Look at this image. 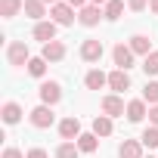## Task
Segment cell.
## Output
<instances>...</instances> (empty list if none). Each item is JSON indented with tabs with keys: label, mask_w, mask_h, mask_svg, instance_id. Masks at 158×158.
I'll list each match as a JSON object with an SVG mask.
<instances>
[{
	"label": "cell",
	"mask_w": 158,
	"mask_h": 158,
	"mask_svg": "<svg viewBox=\"0 0 158 158\" xmlns=\"http://www.w3.org/2000/svg\"><path fill=\"white\" fill-rule=\"evenodd\" d=\"M149 121H152V127H158V106L149 109Z\"/></svg>",
	"instance_id": "obj_31"
},
{
	"label": "cell",
	"mask_w": 158,
	"mask_h": 158,
	"mask_svg": "<svg viewBox=\"0 0 158 158\" xmlns=\"http://www.w3.org/2000/svg\"><path fill=\"white\" fill-rule=\"evenodd\" d=\"M50 16H53L56 25H71V22H74V6H68L65 0H59V3L50 6Z\"/></svg>",
	"instance_id": "obj_8"
},
{
	"label": "cell",
	"mask_w": 158,
	"mask_h": 158,
	"mask_svg": "<svg viewBox=\"0 0 158 158\" xmlns=\"http://www.w3.org/2000/svg\"><path fill=\"white\" fill-rule=\"evenodd\" d=\"M149 10H152V13L158 16V0H149Z\"/></svg>",
	"instance_id": "obj_33"
},
{
	"label": "cell",
	"mask_w": 158,
	"mask_h": 158,
	"mask_svg": "<svg viewBox=\"0 0 158 158\" xmlns=\"http://www.w3.org/2000/svg\"><path fill=\"white\" fill-rule=\"evenodd\" d=\"M31 124L37 127V130H47V127H53V121H56V115H53V106H37V109H31Z\"/></svg>",
	"instance_id": "obj_4"
},
{
	"label": "cell",
	"mask_w": 158,
	"mask_h": 158,
	"mask_svg": "<svg viewBox=\"0 0 158 158\" xmlns=\"http://www.w3.org/2000/svg\"><path fill=\"white\" fill-rule=\"evenodd\" d=\"M143 99L152 102V106H158V81H146V87H143Z\"/></svg>",
	"instance_id": "obj_25"
},
{
	"label": "cell",
	"mask_w": 158,
	"mask_h": 158,
	"mask_svg": "<svg viewBox=\"0 0 158 158\" xmlns=\"http://www.w3.org/2000/svg\"><path fill=\"white\" fill-rule=\"evenodd\" d=\"M90 3H93V6H106V3H109V0H90Z\"/></svg>",
	"instance_id": "obj_34"
},
{
	"label": "cell",
	"mask_w": 158,
	"mask_h": 158,
	"mask_svg": "<svg viewBox=\"0 0 158 158\" xmlns=\"http://www.w3.org/2000/svg\"><path fill=\"white\" fill-rule=\"evenodd\" d=\"M118 155H121V158H146L139 139H124V143L118 146Z\"/></svg>",
	"instance_id": "obj_16"
},
{
	"label": "cell",
	"mask_w": 158,
	"mask_h": 158,
	"mask_svg": "<svg viewBox=\"0 0 158 158\" xmlns=\"http://www.w3.org/2000/svg\"><path fill=\"white\" fill-rule=\"evenodd\" d=\"M59 136H62L65 143H77V136H81V121H77L74 115L62 118V121H59Z\"/></svg>",
	"instance_id": "obj_5"
},
{
	"label": "cell",
	"mask_w": 158,
	"mask_h": 158,
	"mask_svg": "<svg viewBox=\"0 0 158 158\" xmlns=\"http://www.w3.org/2000/svg\"><path fill=\"white\" fill-rule=\"evenodd\" d=\"M112 130H115V124H112L109 115H96L93 118V133L96 136H112Z\"/></svg>",
	"instance_id": "obj_19"
},
{
	"label": "cell",
	"mask_w": 158,
	"mask_h": 158,
	"mask_svg": "<svg viewBox=\"0 0 158 158\" xmlns=\"http://www.w3.org/2000/svg\"><path fill=\"white\" fill-rule=\"evenodd\" d=\"M102 13H106V19H109V22H118V19H121V13H124V0H109V3L102 6Z\"/></svg>",
	"instance_id": "obj_21"
},
{
	"label": "cell",
	"mask_w": 158,
	"mask_h": 158,
	"mask_svg": "<svg viewBox=\"0 0 158 158\" xmlns=\"http://www.w3.org/2000/svg\"><path fill=\"white\" fill-rule=\"evenodd\" d=\"M25 16L34 19V22H44V16H47V3H44V0H25Z\"/></svg>",
	"instance_id": "obj_17"
},
{
	"label": "cell",
	"mask_w": 158,
	"mask_h": 158,
	"mask_svg": "<svg viewBox=\"0 0 158 158\" xmlns=\"http://www.w3.org/2000/svg\"><path fill=\"white\" fill-rule=\"evenodd\" d=\"M102 53H106V47H102V40H96V37H87V40L81 44V59H84V62H99Z\"/></svg>",
	"instance_id": "obj_6"
},
{
	"label": "cell",
	"mask_w": 158,
	"mask_h": 158,
	"mask_svg": "<svg viewBox=\"0 0 158 158\" xmlns=\"http://www.w3.org/2000/svg\"><path fill=\"white\" fill-rule=\"evenodd\" d=\"M37 96H40L44 106H56V102L62 99V84H59V81H44V84L37 87Z\"/></svg>",
	"instance_id": "obj_2"
},
{
	"label": "cell",
	"mask_w": 158,
	"mask_h": 158,
	"mask_svg": "<svg viewBox=\"0 0 158 158\" xmlns=\"http://www.w3.org/2000/svg\"><path fill=\"white\" fill-rule=\"evenodd\" d=\"M40 56H44L47 62H62V59H65V44H62V40H53V44H44Z\"/></svg>",
	"instance_id": "obj_14"
},
{
	"label": "cell",
	"mask_w": 158,
	"mask_h": 158,
	"mask_svg": "<svg viewBox=\"0 0 158 158\" xmlns=\"http://www.w3.org/2000/svg\"><path fill=\"white\" fill-rule=\"evenodd\" d=\"M99 109H102V115H109V118H121V115H127V106H124V99H121L118 93H109V96H102Z\"/></svg>",
	"instance_id": "obj_3"
},
{
	"label": "cell",
	"mask_w": 158,
	"mask_h": 158,
	"mask_svg": "<svg viewBox=\"0 0 158 158\" xmlns=\"http://www.w3.org/2000/svg\"><path fill=\"white\" fill-rule=\"evenodd\" d=\"M25 158H50V155H47V149L34 146V149H28V155H25Z\"/></svg>",
	"instance_id": "obj_29"
},
{
	"label": "cell",
	"mask_w": 158,
	"mask_h": 158,
	"mask_svg": "<svg viewBox=\"0 0 158 158\" xmlns=\"http://www.w3.org/2000/svg\"><path fill=\"white\" fill-rule=\"evenodd\" d=\"M143 71H146V74H158V50H152V53L143 59Z\"/></svg>",
	"instance_id": "obj_27"
},
{
	"label": "cell",
	"mask_w": 158,
	"mask_h": 158,
	"mask_svg": "<svg viewBox=\"0 0 158 158\" xmlns=\"http://www.w3.org/2000/svg\"><path fill=\"white\" fill-rule=\"evenodd\" d=\"M65 3L74 6V10H84V6H87V0H65Z\"/></svg>",
	"instance_id": "obj_32"
},
{
	"label": "cell",
	"mask_w": 158,
	"mask_h": 158,
	"mask_svg": "<svg viewBox=\"0 0 158 158\" xmlns=\"http://www.w3.org/2000/svg\"><path fill=\"white\" fill-rule=\"evenodd\" d=\"M44 3H50V6H53V3H59V0H44Z\"/></svg>",
	"instance_id": "obj_35"
},
{
	"label": "cell",
	"mask_w": 158,
	"mask_h": 158,
	"mask_svg": "<svg viewBox=\"0 0 158 158\" xmlns=\"http://www.w3.org/2000/svg\"><path fill=\"white\" fill-rule=\"evenodd\" d=\"M77 155H81L77 143H62V146H56V158H77Z\"/></svg>",
	"instance_id": "obj_24"
},
{
	"label": "cell",
	"mask_w": 158,
	"mask_h": 158,
	"mask_svg": "<svg viewBox=\"0 0 158 158\" xmlns=\"http://www.w3.org/2000/svg\"><path fill=\"white\" fill-rule=\"evenodd\" d=\"M84 87H87V90H102V87H109V74L99 71V68H90L87 77H84Z\"/></svg>",
	"instance_id": "obj_11"
},
{
	"label": "cell",
	"mask_w": 158,
	"mask_h": 158,
	"mask_svg": "<svg viewBox=\"0 0 158 158\" xmlns=\"http://www.w3.org/2000/svg\"><path fill=\"white\" fill-rule=\"evenodd\" d=\"M139 143L149 146V149H158V127H146L143 136H139Z\"/></svg>",
	"instance_id": "obj_26"
},
{
	"label": "cell",
	"mask_w": 158,
	"mask_h": 158,
	"mask_svg": "<svg viewBox=\"0 0 158 158\" xmlns=\"http://www.w3.org/2000/svg\"><path fill=\"white\" fill-rule=\"evenodd\" d=\"M6 62H10V65H16V68L28 65V62H31L28 44H25V40H13V44H10V50H6Z\"/></svg>",
	"instance_id": "obj_1"
},
{
	"label": "cell",
	"mask_w": 158,
	"mask_h": 158,
	"mask_svg": "<svg viewBox=\"0 0 158 158\" xmlns=\"http://www.w3.org/2000/svg\"><path fill=\"white\" fill-rule=\"evenodd\" d=\"M22 115H25V112H22L19 102H3V121H6V124H19Z\"/></svg>",
	"instance_id": "obj_20"
},
{
	"label": "cell",
	"mask_w": 158,
	"mask_h": 158,
	"mask_svg": "<svg viewBox=\"0 0 158 158\" xmlns=\"http://www.w3.org/2000/svg\"><path fill=\"white\" fill-rule=\"evenodd\" d=\"M96 146H99V136H96L93 130L77 136V149H81V152H96Z\"/></svg>",
	"instance_id": "obj_22"
},
{
	"label": "cell",
	"mask_w": 158,
	"mask_h": 158,
	"mask_svg": "<svg viewBox=\"0 0 158 158\" xmlns=\"http://www.w3.org/2000/svg\"><path fill=\"white\" fill-rule=\"evenodd\" d=\"M149 158H152V155H149Z\"/></svg>",
	"instance_id": "obj_36"
},
{
	"label": "cell",
	"mask_w": 158,
	"mask_h": 158,
	"mask_svg": "<svg viewBox=\"0 0 158 158\" xmlns=\"http://www.w3.org/2000/svg\"><path fill=\"white\" fill-rule=\"evenodd\" d=\"M25 10V0H0V16L3 19H16Z\"/></svg>",
	"instance_id": "obj_18"
},
{
	"label": "cell",
	"mask_w": 158,
	"mask_h": 158,
	"mask_svg": "<svg viewBox=\"0 0 158 158\" xmlns=\"http://www.w3.org/2000/svg\"><path fill=\"white\" fill-rule=\"evenodd\" d=\"M127 6H130L133 13H143V10L149 6V0H127Z\"/></svg>",
	"instance_id": "obj_28"
},
{
	"label": "cell",
	"mask_w": 158,
	"mask_h": 158,
	"mask_svg": "<svg viewBox=\"0 0 158 158\" xmlns=\"http://www.w3.org/2000/svg\"><path fill=\"white\" fill-rule=\"evenodd\" d=\"M3 158H25V155H22L16 146H10V149H3Z\"/></svg>",
	"instance_id": "obj_30"
},
{
	"label": "cell",
	"mask_w": 158,
	"mask_h": 158,
	"mask_svg": "<svg viewBox=\"0 0 158 158\" xmlns=\"http://www.w3.org/2000/svg\"><path fill=\"white\" fill-rule=\"evenodd\" d=\"M109 87H112L115 93H124V90H130V74H127L124 68H115V71L109 74Z\"/></svg>",
	"instance_id": "obj_12"
},
{
	"label": "cell",
	"mask_w": 158,
	"mask_h": 158,
	"mask_svg": "<svg viewBox=\"0 0 158 158\" xmlns=\"http://www.w3.org/2000/svg\"><path fill=\"white\" fill-rule=\"evenodd\" d=\"M56 28H59V25H56L53 19H50V22H47V19H44V22H34V40L53 44V40H56Z\"/></svg>",
	"instance_id": "obj_9"
},
{
	"label": "cell",
	"mask_w": 158,
	"mask_h": 158,
	"mask_svg": "<svg viewBox=\"0 0 158 158\" xmlns=\"http://www.w3.org/2000/svg\"><path fill=\"white\" fill-rule=\"evenodd\" d=\"M127 47L133 50V56H143V59H146V56L152 53V40H149L146 34H133V37L127 40Z\"/></svg>",
	"instance_id": "obj_13"
},
{
	"label": "cell",
	"mask_w": 158,
	"mask_h": 158,
	"mask_svg": "<svg viewBox=\"0 0 158 158\" xmlns=\"http://www.w3.org/2000/svg\"><path fill=\"white\" fill-rule=\"evenodd\" d=\"M99 19H106L102 6H93V3H87L84 10H77V22H81L84 28H93V25H99Z\"/></svg>",
	"instance_id": "obj_7"
},
{
	"label": "cell",
	"mask_w": 158,
	"mask_h": 158,
	"mask_svg": "<svg viewBox=\"0 0 158 158\" xmlns=\"http://www.w3.org/2000/svg\"><path fill=\"white\" fill-rule=\"evenodd\" d=\"M28 74H31V77H44V74H47V59H44V56H31Z\"/></svg>",
	"instance_id": "obj_23"
},
{
	"label": "cell",
	"mask_w": 158,
	"mask_h": 158,
	"mask_svg": "<svg viewBox=\"0 0 158 158\" xmlns=\"http://www.w3.org/2000/svg\"><path fill=\"white\" fill-rule=\"evenodd\" d=\"M112 59H115V65H118V68H124V71H127V68L133 65V50H130L127 44H115V47H112Z\"/></svg>",
	"instance_id": "obj_10"
},
{
	"label": "cell",
	"mask_w": 158,
	"mask_h": 158,
	"mask_svg": "<svg viewBox=\"0 0 158 158\" xmlns=\"http://www.w3.org/2000/svg\"><path fill=\"white\" fill-rule=\"evenodd\" d=\"M146 115H149V112H146V99H130V102H127V121H130V124H139Z\"/></svg>",
	"instance_id": "obj_15"
}]
</instances>
